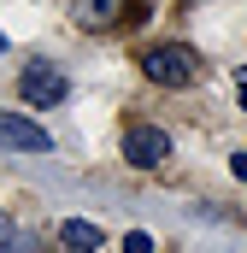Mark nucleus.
Instances as JSON below:
<instances>
[{
	"instance_id": "obj_1",
	"label": "nucleus",
	"mask_w": 247,
	"mask_h": 253,
	"mask_svg": "<svg viewBox=\"0 0 247 253\" xmlns=\"http://www.w3.org/2000/svg\"><path fill=\"white\" fill-rule=\"evenodd\" d=\"M141 71H147L159 88H188V83H194V71H200V59H194L188 47H171V42H165V47H147Z\"/></svg>"
},
{
	"instance_id": "obj_2",
	"label": "nucleus",
	"mask_w": 247,
	"mask_h": 253,
	"mask_svg": "<svg viewBox=\"0 0 247 253\" xmlns=\"http://www.w3.org/2000/svg\"><path fill=\"white\" fill-rule=\"evenodd\" d=\"M124 159H129L135 171H153V165H165V159H171V135H165V129H153V124L124 129Z\"/></svg>"
},
{
	"instance_id": "obj_3",
	"label": "nucleus",
	"mask_w": 247,
	"mask_h": 253,
	"mask_svg": "<svg viewBox=\"0 0 247 253\" xmlns=\"http://www.w3.org/2000/svg\"><path fill=\"white\" fill-rule=\"evenodd\" d=\"M18 88H24V100H30V106H59L65 94H71V83H65L59 65H24Z\"/></svg>"
},
{
	"instance_id": "obj_4",
	"label": "nucleus",
	"mask_w": 247,
	"mask_h": 253,
	"mask_svg": "<svg viewBox=\"0 0 247 253\" xmlns=\"http://www.w3.org/2000/svg\"><path fill=\"white\" fill-rule=\"evenodd\" d=\"M0 147H12V153H47V129L30 124L24 112H0Z\"/></svg>"
},
{
	"instance_id": "obj_5",
	"label": "nucleus",
	"mask_w": 247,
	"mask_h": 253,
	"mask_svg": "<svg viewBox=\"0 0 247 253\" xmlns=\"http://www.w3.org/2000/svg\"><path fill=\"white\" fill-rule=\"evenodd\" d=\"M71 18H77L82 30H106V24H118V18H124V0H77Z\"/></svg>"
},
{
	"instance_id": "obj_6",
	"label": "nucleus",
	"mask_w": 247,
	"mask_h": 253,
	"mask_svg": "<svg viewBox=\"0 0 247 253\" xmlns=\"http://www.w3.org/2000/svg\"><path fill=\"white\" fill-rule=\"evenodd\" d=\"M59 242H65V253H94V248H100V230L82 224V218H65V224H59Z\"/></svg>"
},
{
	"instance_id": "obj_7",
	"label": "nucleus",
	"mask_w": 247,
	"mask_h": 253,
	"mask_svg": "<svg viewBox=\"0 0 247 253\" xmlns=\"http://www.w3.org/2000/svg\"><path fill=\"white\" fill-rule=\"evenodd\" d=\"M124 253H153V236H147V230H129V236H124Z\"/></svg>"
},
{
	"instance_id": "obj_8",
	"label": "nucleus",
	"mask_w": 247,
	"mask_h": 253,
	"mask_svg": "<svg viewBox=\"0 0 247 253\" xmlns=\"http://www.w3.org/2000/svg\"><path fill=\"white\" fill-rule=\"evenodd\" d=\"M6 253H41V248H36V236H30V230H18V236H12V248H6Z\"/></svg>"
},
{
	"instance_id": "obj_9",
	"label": "nucleus",
	"mask_w": 247,
	"mask_h": 253,
	"mask_svg": "<svg viewBox=\"0 0 247 253\" xmlns=\"http://www.w3.org/2000/svg\"><path fill=\"white\" fill-rule=\"evenodd\" d=\"M12 236H18V230H12V218H6V212H0V253L12 248Z\"/></svg>"
},
{
	"instance_id": "obj_10",
	"label": "nucleus",
	"mask_w": 247,
	"mask_h": 253,
	"mask_svg": "<svg viewBox=\"0 0 247 253\" xmlns=\"http://www.w3.org/2000/svg\"><path fill=\"white\" fill-rule=\"evenodd\" d=\"M230 171H236V177L247 183V153H236V159H230Z\"/></svg>"
},
{
	"instance_id": "obj_11",
	"label": "nucleus",
	"mask_w": 247,
	"mask_h": 253,
	"mask_svg": "<svg viewBox=\"0 0 247 253\" xmlns=\"http://www.w3.org/2000/svg\"><path fill=\"white\" fill-rule=\"evenodd\" d=\"M0 53H6V36H0Z\"/></svg>"
},
{
	"instance_id": "obj_12",
	"label": "nucleus",
	"mask_w": 247,
	"mask_h": 253,
	"mask_svg": "<svg viewBox=\"0 0 247 253\" xmlns=\"http://www.w3.org/2000/svg\"><path fill=\"white\" fill-rule=\"evenodd\" d=\"M242 83H247V65H242Z\"/></svg>"
}]
</instances>
